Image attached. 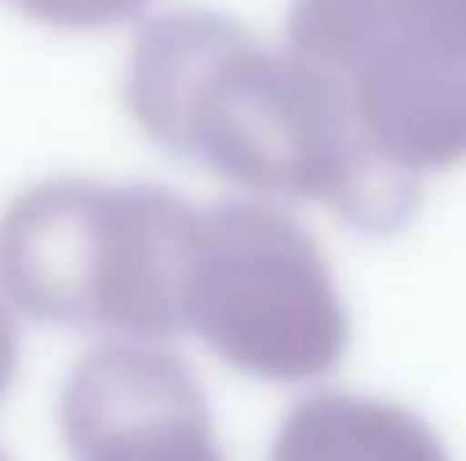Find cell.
Instances as JSON below:
<instances>
[{
    "mask_svg": "<svg viewBox=\"0 0 466 461\" xmlns=\"http://www.w3.org/2000/svg\"><path fill=\"white\" fill-rule=\"evenodd\" d=\"M123 105L158 150L263 199L321 204L371 236L399 231L421 204L417 181L367 150L326 73L213 9H172L137 32Z\"/></svg>",
    "mask_w": 466,
    "mask_h": 461,
    "instance_id": "1",
    "label": "cell"
},
{
    "mask_svg": "<svg viewBox=\"0 0 466 461\" xmlns=\"http://www.w3.org/2000/svg\"><path fill=\"white\" fill-rule=\"evenodd\" d=\"M195 222L199 208L167 185L36 181L0 208V295L46 321L172 330Z\"/></svg>",
    "mask_w": 466,
    "mask_h": 461,
    "instance_id": "2",
    "label": "cell"
},
{
    "mask_svg": "<svg viewBox=\"0 0 466 461\" xmlns=\"http://www.w3.org/2000/svg\"><path fill=\"white\" fill-rule=\"evenodd\" d=\"M186 321L263 366H312L344 339V307L317 240L268 199L199 208Z\"/></svg>",
    "mask_w": 466,
    "mask_h": 461,
    "instance_id": "3",
    "label": "cell"
},
{
    "mask_svg": "<svg viewBox=\"0 0 466 461\" xmlns=\"http://www.w3.org/2000/svg\"><path fill=\"white\" fill-rule=\"evenodd\" d=\"M286 50L326 77L376 59L466 68V0H295Z\"/></svg>",
    "mask_w": 466,
    "mask_h": 461,
    "instance_id": "4",
    "label": "cell"
},
{
    "mask_svg": "<svg viewBox=\"0 0 466 461\" xmlns=\"http://www.w3.org/2000/svg\"><path fill=\"white\" fill-rule=\"evenodd\" d=\"M32 23L59 27V32H100L141 18L155 0H9Z\"/></svg>",
    "mask_w": 466,
    "mask_h": 461,
    "instance_id": "5",
    "label": "cell"
},
{
    "mask_svg": "<svg viewBox=\"0 0 466 461\" xmlns=\"http://www.w3.org/2000/svg\"><path fill=\"white\" fill-rule=\"evenodd\" d=\"M9 353H14V339H9V321H5V307H0V380L9 371Z\"/></svg>",
    "mask_w": 466,
    "mask_h": 461,
    "instance_id": "6",
    "label": "cell"
}]
</instances>
